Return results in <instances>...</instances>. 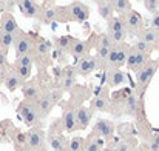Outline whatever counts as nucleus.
<instances>
[{"mask_svg":"<svg viewBox=\"0 0 159 151\" xmlns=\"http://www.w3.org/2000/svg\"><path fill=\"white\" fill-rule=\"evenodd\" d=\"M150 150L159 151V133L153 136V139H152V142H150Z\"/></svg>","mask_w":159,"mask_h":151,"instance_id":"nucleus-41","label":"nucleus"},{"mask_svg":"<svg viewBox=\"0 0 159 151\" xmlns=\"http://www.w3.org/2000/svg\"><path fill=\"white\" fill-rule=\"evenodd\" d=\"M23 96L28 99V100H34V99H40L39 97V91H37V88L34 87V85H25L23 87Z\"/></svg>","mask_w":159,"mask_h":151,"instance_id":"nucleus-29","label":"nucleus"},{"mask_svg":"<svg viewBox=\"0 0 159 151\" xmlns=\"http://www.w3.org/2000/svg\"><path fill=\"white\" fill-rule=\"evenodd\" d=\"M93 117V111L88 106H79V109L76 111V122H77V128L79 130H85Z\"/></svg>","mask_w":159,"mask_h":151,"instance_id":"nucleus-11","label":"nucleus"},{"mask_svg":"<svg viewBox=\"0 0 159 151\" xmlns=\"http://www.w3.org/2000/svg\"><path fill=\"white\" fill-rule=\"evenodd\" d=\"M31 62H33L31 56L26 54V56H22L16 60V66H31Z\"/></svg>","mask_w":159,"mask_h":151,"instance_id":"nucleus-38","label":"nucleus"},{"mask_svg":"<svg viewBox=\"0 0 159 151\" xmlns=\"http://www.w3.org/2000/svg\"><path fill=\"white\" fill-rule=\"evenodd\" d=\"M98 12L102 19L110 20L113 19V12H114V8H113V2H98Z\"/></svg>","mask_w":159,"mask_h":151,"instance_id":"nucleus-20","label":"nucleus"},{"mask_svg":"<svg viewBox=\"0 0 159 151\" xmlns=\"http://www.w3.org/2000/svg\"><path fill=\"white\" fill-rule=\"evenodd\" d=\"M144 8L148 12L156 14V12H159V0H144Z\"/></svg>","mask_w":159,"mask_h":151,"instance_id":"nucleus-34","label":"nucleus"},{"mask_svg":"<svg viewBox=\"0 0 159 151\" xmlns=\"http://www.w3.org/2000/svg\"><path fill=\"white\" fill-rule=\"evenodd\" d=\"M108 34V33H107ZM110 37H111V40H113V43H124V40L127 39V31H119V33H111V34H108Z\"/></svg>","mask_w":159,"mask_h":151,"instance_id":"nucleus-35","label":"nucleus"},{"mask_svg":"<svg viewBox=\"0 0 159 151\" xmlns=\"http://www.w3.org/2000/svg\"><path fill=\"white\" fill-rule=\"evenodd\" d=\"M139 40H142V42H145V43H148V45H156L159 42V33L158 31H155V29H152V28H145V29H142L139 34Z\"/></svg>","mask_w":159,"mask_h":151,"instance_id":"nucleus-16","label":"nucleus"},{"mask_svg":"<svg viewBox=\"0 0 159 151\" xmlns=\"http://www.w3.org/2000/svg\"><path fill=\"white\" fill-rule=\"evenodd\" d=\"M82 151H85V150H82Z\"/></svg>","mask_w":159,"mask_h":151,"instance_id":"nucleus-48","label":"nucleus"},{"mask_svg":"<svg viewBox=\"0 0 159 151\" xmlns=\"http://www.w3.org/2000/svg\"><path fill=\"white\" fill-rule=\"evenodd\" d=\"M5 65H6V54L0 50V68L5 66Z\"/></svg>","mask_w":159,"mask_h":151,"instance_id":"nucleus-45","label":"nucleus"},{"mask_svg":"<svg viewBox=\"0 0 159 151\" xmlns=\"http://www.w3.org/2000/svg\"><path fill=\"white\" fill-rule=\"evenodd\" d=\"M19 114H20L22 120H23L28 127H33V125L37 122V117H39L37 108H34L31 103H22V105L19 106Z\"/></svg>","mask_w":159,"mask_h":151,"instance_id":"nucleus-5","label":"nucleus"},{"mask_svg":"<svg viewBox=\"0 0 159 151\" xmlns=\"http://www.w3.org/2000/svg\"><path fill=\"white\" fill-rule=\"evenodd\" d=\"M131 48H128V45H117V47H113L110 50V54L107 57V62L111 63L113 66L119 68L122 65H127V59H128V52H130Z\"/></svg>","mask_w":159,"mask_h":151,"instance_id":"nucleus-2","label":"nucleus"},{"mask_svg":"<svg viewBox=\"0 0 159 151\" xmlns=\"http://www.w3.org/2000/svg\"><path fill=\"white\" fill-rule=\"evenodd\" d=\"M134 51H138V52H141V54H147V56H150V52H152V45H148V43H145V42H142V40H138L133 47H131Z\"/></svg>","mask_w":159,"mask_h":151,"instance_id":"nucleus-30","label":"nucleus"},{"mask_svg":"<svg viewBox=\"0 0 159 151\" xmlns=\"http://www.w3.org/2000/svg\"><path fill=\"white\" fill-rule=\"evenodd\" d=\"M158 68H159L158 60H150L142 69H139V71L136 73V83H138V87H141L142 90H145L147 85H148V83L152 82V79L155 77Z\"/></svg>","mask_w":159,"mask_h":151,"instance_id":"nucleus-1","label":"nucleus"},{"mask_svg":"<svg viewBox=\"0 0 159 151\" xmlns=\"http://www.w3.org/2000/svg\"><path fill=\"white\" fill-rule=\"evenodd\" d=\"M43 17H45V22H54L57 19V9L56 8H47L43 11Z\"/></svg>","mask_w":159,"mask_h":151,"instance_id":"nucleus-37","label":"nucleus"},{"mask_svg":"<svg viewBox=\"0 0 159 151\" xmlns=\"http://www.w3.org/2000/svg\"><path fill=\"white\" fill-rule=\"evenodd\" d=\"M48 142H50V147L54 151H68L70 147V140L65 139L62 134H50L48 136Z\"/></svg>","mask_w":159,"mask_h":151,"instance_id":"nucleus-14","label":"nucleus"},{"mask_svg":"<svg viewBox=\"0 0 159 151\" xmlns=\"http://www.w3.org/2000/svg\"><path fill=\"white\" fill-rule=\"evenodd\" d=\"M156 45H158V47H156V48H158V50H159V42H158V43H156Z\"/></svg>","mask_w":159,"mask_h":151,"instance_id":"nucleus-47","label":"nucleus"},{"mask_svg":"<svg viewBox=\"0 0 159 151\" xmlns=\"http://www.w3.org/2000/svg\"><path fill=\"white\" fill-rule=\"evenodd\" d=\"M124 113L127 116H136L138 114V99L134 94H130L124 100Z\"/></svg>","mask_w":159,"mask_h":151,"instance_id":"nucleus-21","label":"nucleus"},{"mask_svg":"<svg viewBox=\"0 0 159 151\" xmlns=\"http://www.w3.org/2000/svg\"><path fill=\"white\" fill-rule=\"evenodd\" d=\"M68 9H70V12H71V17H73L74 20H77V22H85V20H88V17H90V9H88V6L84 5L82 2H73Z\"/></svg>","mask_w":159,"mask_h":151,"instance_id":"nucleus-8","label":"nucleus"},{"mask_svg":"<svg viewBox=\"0 0 159 151\" xmlns=\"http://www.w3.org/2000/svg\"><path fill=\"white\" fill-rule=\"evenodd\" d=\"M84 150L85 151H102V147L96 142V137H94V134H93V137L90 139H87L85 140V147H84Z\"/></svg>","mask_w":159,"mask_h":151,"instance_id":"nucleus-33","label":"nucleus"},{"mask_svg":"<svg viewBox=\"0 0 159 151\" xmlns=\"http://www.w3.org/2000/svg\"><path fill=\"white\" fill-rule=\"evenodd\" d=\"M70 43H71V37H68V36H62V37L57 39V50L65 51L66 48H71Z\"/></svg>","mask_w":159,"mask_h":151,"instance_id":"nucleus-36","label":"nucleus"},{"mask_svg":"<svg viewBox=\"0 0 159 151\" xmlns=\"http://www.w3.org/2000/svg\"><path fill=\"white\" fill-rule=\"evenodd\" d=\"M50 48H51V43L50 42H43V43H39L36 50H37V54H47L50 51Z\"/></svg>","mask_w":159,"mask_h":151,"instance_id":"nucleus-39","label":"nucleus"},{"mask_svg":"<svg viewBox=\"0 0 159 151\" xmlns=\"http://www.w3.org/2000/svg\"><path fill=\"white\" fill-rule=\"evenodd\" d=\"M17 8L20 9V12L28 17V19H36L39 17V12H40V6L33 2V0H22V2H17Z\"/></svg>","mask_w":159,"mask_h":151,"instance_id":"nucleus-7","label":"nucleus"},{"mask_svg":"<svg viewBox=\"0 0 159 151\" xmlns=\"http://www.w3.org/2000/svg\"><path fill=\"white\" fill-rule=\"evenodd\" d=\"M93 133H94V136H99V137H102V139L107 140V139H111L113 137L114 127H113V123L110 120L99 119V120H96V123L93 127Z\"/></svg>","mask_w":159,"mask_h":151,"instance_id":"nucleus-4","label":"nucleus"},{"mask_svg":"<svg viewBox=\"0 0 159 151\" xmlns=\"http://www.w3.org/2000/svg\"><path fill=\"white\" fill-rule=\"evenodd\" d=\"M62 120H63V130H65V131H73V130L77 127V122H76V111H73V109L68 108L66 111H63Z\"/></svg>","mask_w":159,"mask_h":151,"instance_id":"nucleus-19","label":"nucleus"},{"mask_svg":"<svg viewBox=\"0 0 159 151\" xmlns=\"http://www.w3.org/2000/svg\"><path fill=\"white\" fill-rule=\"evenodd\" d=\"M53 106H54V102L51 100L50 96H42V97L37 100V111H39V114H40L42 117L48 116V114L51 113Z\"/></svg>","mask_w":159,"mask_h":151,"instance_id":"nucleus-18","label":"nucleus"},{"mask_svg":"<svg viewBox=\"0 0 159 151\" xmlns=\"http://www.w3.org/2000/svg\"><path fill=\"white\" fill-rule=\"evenodd\" d=\"M87 50H88V47H87V43H85V42H82V40H74V42L71 43L70 52H71V56H73V57L79 59V57L85 56Z\"/></svg>","mask_w":159,"mask_h":151,"instance_id":"nucleus-24","label":"nucleus"},{"mask_svg":"<svg viewBox=\"0 0 159 151\" xmlns=\"http://www.w3.org/2000/svg\"><path fill=\"white\" fill-rule=\"evenodd\" d=\"M110 50H111V48L99 47V57H101V59H107V57H108V54H110Z\"/></svg>","mask_w":159,"mask_h":151,"instance_id":"nucleus-44","label":"nucleus"},{"mask_svg":"<svg viewBox=\"0 0 159 151\" xmlns=\"http://www.w3.org/2000/svg\"><path fill=\"white\" fill-rule=\"evenodd\" d=\"M148 62H150V59H148L147 54H141V52H138V51H134L131 48L130 52H128V59H127V68L133 69V71H139Z\"/></svg>","mask_w":159,"mask_h":151,"instance_id":"nucleus-3","label":"nucleus"},{"mask_svg":"<svg viewBox=\"0 0 159 151\" xmlns=\"http://www.w3.org/2000/svg\"><path fill=\"white\" fill-rule=\"evenodd\" d=\"M150 28L159 33V12L152 16V19H150Z\"/></svg>","mask_w":159,"mask_h":151,"instance_id":"nucleus-40","label":"nucleus"},{"mask_svg":"<svg viewBox=\"0 0 159 151\" xmlns=\"http://www.w3.org/2000/svg\"><path fill=\"white\" fill-rule=\"evenodd\" d=\"M125 82H127V77H125V74L119 68H113V69H110L107 73V83H108V87L117 88V87L124 85Z\"/></svg>","mask_w":159,"mask_h":151,"instance_id":"nucleus-12","label":"nucleus"},{"mask_svg":"<svg viewBox=\"0 0 159 151\" xmlns=\"http://www.w3.org/2000/svg\"><path fill=\"white\" fill-rule=\"evenodd\" d=\"M98 66V62L93 56H85L84 59H80L79 62V66H77V71L80 76H88L90 73H93Z\"/></svg>","mask_w":159,"mask_h":151,"instance_id":"nucleus-13","label":"nucleus"},{"mask_svg":"<svg viewBox=\"0 0 159 151\" xmlns=\"http://www.w3.org/2000/svg\"><path fill=\"white\" fill-rule=\"evenodd\" d=\"M16 6H17V3H16V2H9V0L3 2V8H5V11H8V12L14 11V8H16Z\"/></svg>","mask_w":159,"mask_h":151,"instance_id":"nucleus-42","label":"nucleus"},{"mask_svg":"<svg viewBox=\"0 0 159 151\" xmlns=\"http://www.w3.org/2000/svg\"><path fill=\"white\" fill-rule=\"evenodd\" d=\"M85 147V140L79 136H74L70 139V147H68V151H82Z\"/></svg>","mask_w":159,"mask_h":151,"instance_id":"nucleus-28","label":"nucleus"},{"mask_svg":"<svg viewBox=\"0 0 159 151\" xmlns=\"http://www.w3.org/2000/svg\"><path fill=\"white\" fill-rule=\"evenodd\" d=\"M113 8H114V12H117L120 16H127L133 11L131 2H128V0H116V2H113Z\"/></svg>","mask_w":159,"mask_h":151,"instance_id":"nucleus-23","label":"nucleus"},{"mask_svg":"<svg viewBox=\"0 0 159 151\" xmlns=\"http://www.w3.org/2000/svg\"><path fill=\"white\" fill-rule=\"evenodd\" d=\"M76 85V69L74 68H68L63 69V77H62V90L68 91Z\"/></svg>","mask_w":159,"mask_h":151,"instance_id":"nucleus-17","label":"nucleus"},{"mask_svg":"<svg viewBox=\"0 0 159 151\" xmlns=\"http://www.w3.org/2000/svg\"><path fill=\"white\" fill-rule=\"evenodd\" d=\"M14 40H16V36L0 31V50L3 51V52H6V50H8L9 47L14 45Z\"/></svg>","mask_w":159,"mask_h":151,"instance_id":"nucleus-27","label":"nucleus"},{"mask_svg":"<svg viewBox=\"0 0 159 151\" xmlns=\"http://www.w3.org/2000/svg\"><path fill=\"white\" fill-rule=\"evenodd\" d=\"M25 83V80H22L17 74H9L6 79H5V87H6V90L8 91H16V90H19V88H22V87H25L23 85Z\"/></svg>","mask_w":159,"mask_h":151,"instance_id":"nucleus-22","label":"nucleus"},{"mask_svg":"<svg viewBox=\"0 0 159 151\" xmlns=\"http://www.w3.org/2000/svg\"><path fill=\"white\" fill-rule=\"evenodd\" d=\"M14 51H16V56L17 59L22 57V56H26L30 51H31V42L28 37L25 36H20L14 40Z\"/></svg>","mask_w":159,"mask_h":151,"instance_id":"nucleus-15","label":"nucleus"},{"mask_svg":"<svg viewBox=\"0 0 159 151\" xmlns=\"http://www.w3.org/2000/svg\"><path fill=\"white\" fill-rule=\"evenodd\" d=\"M36 151H47V148L43 147V148H40V150H36Z\"/></svg>","mask_w":159,"mask_h":151,"instance_id":"nucleus-46","label":"nucleus"},{"mask_svg":"<svg viewBox=\"0 0 159 151\" xmlns=\"http://www.w3.org/2000/svg\"><path fill=\"white\" fill-rule=\"evenodd\" d=\"M124 23H125V29L131 33L139 34L142 31V16L136 11H131L130 14H127L124 19Z\"/></svg>","mask_w":159,"mask_h":151,"instance_id":"nucleus-6","label":"nucleus"},{"mask_svg":"<svg viewBox=\"0 0 159 151\" xmlns=\"http://www.w3.org/2000/svg\"><path fill=\"white\" fill-rule=\"evenodd\" d=\"M43 144H45V133L39 128L30 131V134L26 136V145L31 150H40V148H43Z\"/></svg>","mask_w":159,"mask_h":151,"instance_id":"nucleus-9","label":"nucleus"},{"mask_svg":"<svg viewBox=\"0 0 159 151\" xmlns=\"http://www.w3.org/2000/svg\"><path fill=\"white\" fill-rule=\"evenodd\" d=\"M119 31H127L124 20L119 19V17L110 19V20H108V34H111V33H119Z\"/></svg>","mask_w":159,"mask_h":151,"instance_id":"nucleus-26","label":"nucleus"},{"mask_svg":"<svg viewBox=\"0 0 159 151\" xmlns=\"http://www.w3.org/2000/svg\"><path fill=\"white\" fill-rule=\"evenodd\" d=\"M91 108L96 111H108L110 109V100L107 96H96L91 100Z\"/></svg>","mask_w":159,"mask_h":151,"instance_id":"nucleus-25","label":"nucleus"},{"mask_svg":"<svg viewBox=\"0 0 159 151\" xmlns=\"http://www.w3.org/2000/svg\"><path fill=\"white\" fill-rule=\"evenodd\" d=\"M53 76L56 79H62L63 77V69L60 66H53Z\"/></svg>","mask_w":159,"mask_h":151,"instance_id":"nucleus-43","label":"nucleus"},{"mask_svg":"<svg viewBox=\"0 0 159 151\" xmlns=\"http://www.w3.org/2000/svg\"><path fill=\"white\" fill-rule=\"evenodd\" d=\"M134 148H136V140H133V139H125V140H122V142L117 145L116 151H134Z\"/></svg>","mask_w":159,"mask_h":151,"instance_id":"nucleus-31","label":"nucleus"},{"mask_svg":"<svg viewBox=\"0 0 159 151\" xmlns=\"http://www.w3.org/2000/svg\"><path fill=\"white\" fill-rule=\"evenodd\" d=\"M0 29L3 33H8V34H12L16 36V31H19V25L14 19V16L11 12H5L0 19Z\"/></svg>","mask_w":159,"mask_h":151,"instance_id":"nucleus-10","label":"nucleus"},{"mask_svg":"<svg viewBox=\"0 0 159 151\" xmlns=\"http://www.w3.org/2000/svg\"><path fill=\"white\" fill-rule=\"evenodd\" d=\"M31 73H33V68L31 66H16V74L22 79V80H26L31 77Z\"/></svg>","mask_w":159,"mask_h":151,"instance_id":"nucleus-32","label":"nucleus"}]
</instances>
